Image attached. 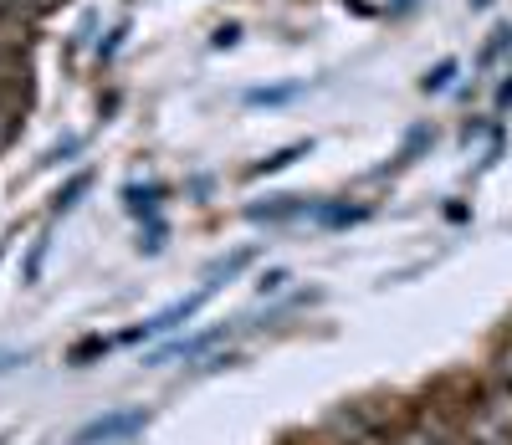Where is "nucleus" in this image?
I'll return each instance as SVG.
<instances>
[{
  "label": "nucleus",
  "mask_w": 512,
  "mask_h": 445,
  "mask_svg": "<svg viewBox=\"0 0 512 445\" xmlns=\"http://www.w3.org/2000/svg\"><path fill=\"white\" fill-rule=\"evenodd\" d=\"M57 6V0H0V21H6V26H36L41 16H47Z\"/></svg>",
  "instance_id": "7ed1b4c3"
},
{
  "label": "nucleus",
  "mask_w": 512,
  "mask_h": 445,
  "mask_svg": "<svg viewBox=\"0 0 512 445\" xmlns=\"http://www.w3.org/2000/svg\"><path fill=\"white\" fill-rule=\"evenodd\" d=\"M144 410H123V415H108V420H93L88 430H77V445H98V440H123V435H134L144 430Z\"/></svg>",
  "instance_id": "f03ea898"
},
{
  "label": "nucleus",
  "mask_w": 512,
  "mask_h": 445,
  "mask_svg": "<svg viewBox=\"0 0 512 445\" xmlns=\"http://www.w3.org/2000/svg\"><path fill=\"white\" fill-rule=\"evenodd\" d=\"M461 445H512V389L482 384L456 405L451 415Z\"/></svg>",
  "instance_id": "f257e3e1"
},
{
  "label": "nucleus",
  "mask_w": 512,
  "mask_h": 445,
  "mask_svg": "<svg viewBox=\"0 0 512 445\" xmlns=\"http://www.w3.org/2000/svg\"><path fill=\"white\" fill-rule=\"evenodd\" d=\"M492 384H502V389H512V338L492 348Z\"/></svg>",
  "instance_id": "20e7f679"
},
{
  "label": "nucleus",
  "mask_w": 512,
  "mask_h": 445,
  "mask_svg": "<svg viewBox=\"0 0 512 445\" xmlns=\"http://www.w3.org/2000/svg\"><path fill=\"white\" fill-rule=\"evenodd\" d=\"M82 190H88V174H77V180H72V185H67L62 195H57V210H72V200H77Z\"/></svg>",
  "instance_id": "39448f33"
}]
</instances>
